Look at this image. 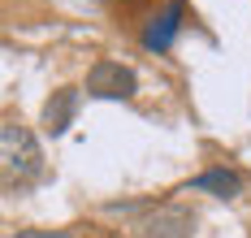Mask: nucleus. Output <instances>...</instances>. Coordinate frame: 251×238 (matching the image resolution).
Returning a JSON list of instances; mask_svg holds the SVG:
<instances>
[{
    "instance_id": "7ed1b4c3",
    "label": "nucleus",
    "mask_w": 251,
    "mask_h": 238,
    "mask_svg": "<svg viewBox=\"0 0 251 238\" xmlns=\"http://www.w3.org/2000/svg\"><path fill=\"white\" fill-rule=\"evenodd\" d=\"M182 13H186L182 0H169L148 26H143V48H148V52H165V48L174 44V35L182 30Z\"/></svg>"
},
{
    "instance_id": "39448f33",
    "label": "nucleus",
    "mask_w": 251,
    "mask_h": 238,
    "mask_svg": "<svg viewBox=\"0 0 251 238\" xmlns=\"http://www.w3.org/2000/svg\"><path fill=\"white\" fill-rule=\"evenodd\" d=\"M74 113H78V91H56L48 104H44V126H48L52 134H61L74 121Z\"/></svg>"
},
{
    "instance_id": "f257e3e1",
    "label": "nucleus",
    "mask_w": 251,
    "mask_h": 238,
    "mask_svg": "<svg viewBox=\"0 0 251 238\" xmlns=\"http://www.w3.org/2000/svg\"><path fill=\"white\" fill-rule=\"evenodd\" d=\"M0 173H4V190H22L44 173V152L35 143V134L18 126V121H4L0 126Z\"/></svg>"
},
{
    "instance_id": "0eeeda50",
    "label": "nucleus",
    "mask_w": 251,
    "mask_h": 238,
    "mask_svg": "<svg viewBox=\"0 0 251 238\" xmlns=\"http://www.w3.org/2000/svg\"><path fill=\"white\" fill-rule=\"evenodd\" d=\"M18 238H70L65 230H18Z\"/></svg>"
},
{
    "instance_id": "f03ea898",
    "label": "nucleus",
    "mask_w": 251,
    "mask_h": 238,
    "mask_svg": "<svg viewBox=\"0 0 251 238\" xmlns=\"http://www.w3.org/2000/svg\"><path fill=\"white\" fill-rule=\"evenodd\" d=\"M87 91L100 100H130L134 95V70H126L122 61H96L87 74Z\"/></svg>"
},
{
    "instance_id": "423d86ee",
    "label": "nucleus",
    "mask_w": 251,
    "mask_h": 238,
    "mask_svg": "<svg viewBox=\"0 0 251 238\" xmlns=\"http://www.w3.org/2000/svg\"><path fill=\"white\" fill-rule=\"evenodd\" d=\"M191 190H212L217 199H234V195L243 190V178H238L234 169H208V173H200V178L191 182Z\"/></svg>"
},
{
    "instance_id": "20e7f679",
    "label": "nucleus",
    "mask_w": 251,
    "mask_h": 238,
    "mask_svg": "<svg viewBox=\"0 0 251 238\" xmlns=\"http://www.w3.org/2000/svg\"><path fill=\"white\" fill-rule=\"evenodd\" d=\"M143 238H191V212L177 208V204H165V208H156L139 225Z\"/></svg>"
}]
</instances>
